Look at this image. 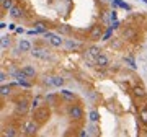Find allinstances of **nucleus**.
I'll list each match as a JSON object with an SVG mask.
<instances>
[{
    "instance_id": "nucleus-22",
    "label": "nucleus",
    "mask_w": 147,
    "mask_h": 137,
    "mask_svg": "<svg viewBox=\"0 0 147 137\" xmlns=\"http://www.w3.org/2000/svg\"><path fill=\"white\" fill-rule=\"evenodd\" d=\"M33 56H36V57H41V59H46L47 54L44 51H33Z\"/></svg>"
},
{
    "instance_id": "nucleus-24",
    "label": "nucleus",
    "mask_w": 147,
    "mask_h": 137,
    "mask_svg": "<svg viewBox=\"0 0 147 137\" xmlns=\"http://www.w3.org/2000/svg\"><path fill=\"white\" fill-rule=\"evenodd\" d=\"M65 46H67V48H77V42H75V41H70V39H67V41H65Z\"/></svg>"
},
{
    "instance_id": "nucleus-17",
    "label": "nucleus",
    "mask_w": 147,
    "mask_h": 137,
    "mask_svg": "<svg viewBox=\"0 0 147 137\" xmlns=\"http://www.w3.org/2000/svg\"><path fill=\"white\" fill-rule=\"evenodd\" d=\"M64 85V79L62 77H53V87H62Z\"/></svg>"
},
{
    "instance_id": "nucleus-10",
    "label": "nucleus",
    "mask_w": 147,
    "mask_h": 137,
    "mask_svg": "<svg viewBox=\"0 0 147 137\" xmlns=\"http://www.w3.org/2000/svg\"><path fill=\"white\" fill-rule=\"evenodd\" d=\"M28 111V103L25 100H21L16 103V113H20V114H25Z\"/></svg>"
},
{
    "instance_id": "nucleus-7",
    "label": "nucleus",
    "mask_w": 147,
    "mask_h": 137,
    "mask_svg": "<svg viewBox=\"0 0 147 137\" xmlns=\"http://www.w3.org/2000/svg\"><path fill=\"white\" fill-rule=\"evenodd\" d=\"M100 36H101V28H100V25L92 26V30H90V39H92V41H96Z\"/></svg>"
},
{
    "instance_id": "nucleus-32",
    "label": "nucleus",
    "mask_w": 147,
    "mask_h": 137,
    "mask_svg": "<svg viewBox=\"0 0 147 137\" xmlns=\"http://www.w3.org/2000/svg\"><path fill=\"white\" fill-rule=\"evenodd\" d=\"M110 18H111V20H116V11H115V10L110 13Z\"/></svg>"
},
{
    "instance_id": "nucleus-3",
    "label": "nucleus",
    "mask_w": 147,
    "mask_h": 137,
    "mask_svg": "<svg viewBox=\"0 0 147 137\" xmlns=\"http://www.w3.org/2000/svg\"><path fill=\"white\" fill-rule=\"evenodd\" d=\"M8 13H10L11 18L18 20V18H23V15H25V10H23V7H20V5H13L10 10H8Z\"/></svg>"
},
{
    "instance_id": "nucleus-4",
    "label": "nucleus",
    "mask_w": 147,
    "mask_h": 137,
    "mask_svg": "<svg viewBox=\"0 0 147 137\" xmlns=\"http://www.w3.org/2000/svg\"><path fill=\"white\" fill-rule=\"evenodd\" d=\"M132 93H134V96H136V98H141V100H146V98H147L146 90L142 88V87H139V85L132 87Z\"/></svg>"
},
{
    "instance_id": "nucleus-19",
    "label": "nucleus",
    "mask_w": 147,
    "mask_h": 137,
    "mask_svg": "<svg viewBox=\"0 0 147 137\" xmlns=\"http://www.w3.org/2000/svg\"><path fill=\"white\" fill-rule=\"evenodd\" d=\"M113 30H115L113 26H110V28H108V30H106V33L103 34V36H101V41H108V39L111 38V34H113Z\"/></svg>"
},
{
    "instance_id": "nucleus-9",
    "label": "nucleus",
    "mask_w": 147,
    "mask_h": 137,
    "mask_svg": "<svg viewBox=\"0 0 147 137\" xmlns=\"http://www.w3.org/2000/svg\"><path fill=\"white\" fill-rule=\"evenodd\" d=\"M21 70L28 75V79H34V77H36V68L33 67V65H25Z\"/></svg>"
},
{
    "instance_id": "nucleus-34",
    "label": "nucleus",
    "mask_w": 147,
    "mask_h": 137,
    "mask_svg": "<svg viewBox=\"0 0 147 137\" xmlns=\"http://www.w3.org/2000/svg\"><path fill=\"white\" fill-rule=\"evenodd\" d=\"M111 2H113V0H111Z\"/></svg>"
},
{
    "instance_id": "nucleus-5",
    "label": "nucleus",
    "mask_w": 147,
    "mask_h": 137,
    "mask_svg": "<svg viewBox=\"0 0 147 137\" xmlns=\"http://www.w3.org/2000/svg\"><path fill=\"white\" fill-rule=\"evenodd\" d=\"M95 62H96V65H98V67L105 68V67H108V64H110V59L106 57L105 54H100L98 57L95 59Z\"/></svg>"
},
{
    "instance_id": "nucleus-8",
    "label": "nucleus",
    "mask_w": 147,
    "mask_h": 137,
    "mask_svg": "<svg viewBox=\"0 0 147 137\" xmlns=\"http://www.w3.org/2000/svg\"><path fill=\"white\" fill-rule=\"evenodd\" d=\"M139 119H141L142 124L147 126V105H141V108H139Z\"/></svg>"
},
{
    "instance_id": "nucleus-26",
    "label": "nucleus",
    "mask_w": 147,
    "mask_h": 137,
    "mask_svg": "<svg viewBox=\"0 0 147 137\" xmlns=\"http://www.w3.org/2000/svg\"><path fill=\"white\" fill-rule=\"evenodd\" d=\"M7 136H8V137H11V136H16L15 129H8V131H7Z\"/></svg>"
},
{
    "instance_id": "nucleus-2",
    "label": "nucleus",
    "mask_w": 147,
    "mask_h": 137,
    "mask_svg": "<svg viewBox=\"0 0 147 137\" xmlns=\"http://www.w3.org/2000/svg\"><path fill=\"white\" fill-rule=\"evenodd\" d=\"M36 131H38V124L34 121H28L25 124V127H23V134L25 136H33V134H36Z\"/></svg>"
},
{
    "instance_id": "nucleus-21",
    "label": "nucleus",
    "mask_w": 147,
    "mask_h": 137,
    "mask_svg": "<svg viewBox=\"0 0 147 137\" xmlns=\"http://www.w3.org/2000/svg\"><path fill=\"white\" fill-rule=\"evenodd\" d=\"M8 46H10V38H8V36H3V38H2V49L8 48Z\"/></svg>"
},
{
    "instance_id": "nucleus-29",
    "label": "nucleus",
    "mask_w": 147,
    "mask_h": 137,
    "mask_svg": "<svg viewBox=\"0 0 147 137\" xmlns=\"http://www.w3.org/2000/svg\"><path fill=\"white\" fill-rule=\"evenodd\" d=\"M132 34H134V31H126L124 34H123V36H124V38H131Z\"/></svg>"
},
{
    "instance_id": "nucleus-23",
    "label": "nucleus",
    "mask_w": 147,
    "mask_h": 137,
    "mask_svg": "<svg viewBox=\"0 0 147 137\" xmlns=\"http://www.w3.org/2000/svg\"><path fill=\"white\" fill-rule=\"evenodd\" d=\"M0 93H2V96H7L8 95V93H10V87H8V85H2V90H0Z\"/></svg>"
},
{
    "instance_id": "nucleus-27",
    "label": "nucleus",
    "mask_w": 147,
    "mask_h": 137,
    "mask_svg": "<svg viewBox=\"0 0 147 137\" xmlns=\"http://www.w3.org/2000/svg\"><path fill=\"white\" fill-rule=\"evenodd\" d=\"M39 100H41L39 96H36V98H34V101H33V108H38V103H39Z\"/></svg>"
},
{
    "instance_id": "nucleus-13",
    "label": "nucleus",
    "mask_w": 147,
    "mask_h": 137,
    "mask_svg": "<svg viewBox=\"0 0 147 137\" xmlns=\"http://www.w3.org/2000/svg\"><path fill=\"white\" fill-rule=\"evenodd\" d=\"M87 52H88V56H90V57L96 59L98 56H100V49L96 48V46H92V48H88V51H87Z\"/></svg>"
},
{
    "instance_id": "nucleus-28",
    "label": "nucleus",
    "mask_w": 147,
    "mask_h": 137,
    "mask_svg": "<svg viewBox=\"0 0 147 137\" xmlns=\"http://www.w3.org/2000/svg\"><path fill=\"white\" fill-rule=\"evenodd\" d=\"M38 33H39V31L34 28V30H30V31H28V34H30V36H34V34H38Z\"/></svg>"
},
{
    "instance_id": "nucleus-14",
    "label": "nucleus",
    "mask_w": 147,
    "mask_h": 137,
    "mask_svg": "<svg viewBox=\"0 0 147 137\" xmlns=\"http://www.w3.org/2000/svg\"><path fill=\"white\" fill-rule=\"evenodd\" d=\"M61 95L65 98L67 101H72V100H75V95H74L72 91H69V90H61Z\"/></svg>"
},
{
    "instance_id": "nucleus-25",
    "label": "nucleus",
    "mask_w": 147,
    "mask_h": 137,
    "mask_svg": "<svg viewBox=\"0 0 147 137\" xmlns=\"http://www.w3.org/2000/svg\"><path fill=\"white\" fill-rule=\"evenodd\" d=\"M124 62H127L131 67H136V64H134V60L132 59H129V57H124Z\"/></svg>"
},
{
    "instance_id": "nucleus-16",
    "label": "nucleus",
    "mask_w": 147,
    "mask_h": 137,
    "mask_svg": "<svg viewBox=\"0 0 147 137\" xmlns=\"http://www.w3.org/2000/svg\"><path fill=\"white\" fill-rule=\"evenodd\" d=\"M34 28H36L39 33H46V23H42V21H36V23H34Z\"/></svg>"
},
{
    "instance_id": "nucleus-6",
    "label": "nucleus",
    "mask_w": 147,
    "mask_h": 137,
    "mask_svg": "<svg viewBox=\"0 0 147 137\" xmlns=\"http://www.w3.org/2000/svg\"><path fill=\"white\" fill-rule=\"evenodd\" d=\"M49 42H51V46H54V48H61L64 44V39L61 36H57V34H51V38H49Z\"/></svg>"
},
{
    "instance_id": "nucleus-11",
    "label": "nucleus",
    "mask_w": 147,
    "mask_h": 137,
    "mask_svg": "<svg viewBox=\"0 0 147 137\" xmlns=\"http://www.w3.org/2000/svg\"><path fill=\"white\" fill-rule=\"evenodd\" d=\"M18 48H20L21 52H30L31 51V44H30V41H26V39H23V41H20V44H18Z\"/></svg>"
},
{
    "instance_id": "nucleus-20",
    "label": "nucleus",
    "mask_w": 147,
    "mask_h": 137,
    "mask_svg": "<svg viewBox=\"0 0 147 137\" xmlns=\"http://www.w3.org/2000/svg\"><path fill=\"white\" fill-rule=\"evenodd\" d=\"M98 118H100V116H98V111H96V109L90 111V121H92V122H96V121H98Z\"/></svg>"
},
{
    "instance_id": "nucleus-18",
    "label": "nucleus",
    "mask_w": 147,
    "mask_h": 137,
    "mask_svg": "<svg viewBox=\"0 0 147 137\" xmlns=\"http://www.w3.org/2000/svg\"><path fill=\"white\" fill-rule=\"evenodd\" d=\"M13 5H15L13 0H2V8H3V10H10Z\"/></svg>"
},
{
    "instance_id": "nucleus-31",
    "label": "nucleus",
    "mask_w": 147,
    "mask_h": 137,
    "mask_svg": "<svg viewBox=\"0 0 147 137\" xmlns=\"http://www.w3.org/2000/svg\"><path fill=\"white\" fill-rule=\"evenodd\" d=\"M113 28H115V30L116 28H119V21L118 20H113Z\"/></svg>"
},
{
    "instance_id": "nucleus-15",
    "label": "nucleus",
    "mask_w": 147,
    "mask_h": 137,
    "mask_svg": "<svg viewBox=\"0 0 147 137\" xmlns=\"http://www.w3.org/2000/svg\"><path fill=\"white\" fill-rule=\"evenodd\" d=\"M113 3H115V7H121L124 10H131V7L127 5L126 2H123V0H113Z\"/></svg>"
},
{
    "instance_id": "nucleus-1",
    "label": "nucleus",
    "mask_w": 147,
    "mask_h": 137,
    "mask_svg": "<svg viewBox=\"0 0 147 137\" xmlns=\"http://www.w3.org/2000/svg\"><path fill=\"white\" fill-rule=\"evenodd\" d=\"M69 116L75 119V121H80L82 118H84V109H82V106L79 105H72L69 108Z\"/></svg>"
},
{
    "instance_id": "nucleus-30",
    "label": "nucleus",
    "mask_w": 147,
    "mask_h": 137,
    "mask_svg": "<svg viewBox=\"0 0 147 137\" xmlns=\"http://www.w3.org/2000/svg\"><path fill=\"white\" fill-rule=\"evenodd\" d=\"M0 80H2V83H3V82L7 80V75H5V72H2V74H0Z\"/></svg>"
},
{
    "instance_id": "nucleus-12",
    "label": "nucleus",
    "mask_w": 147,
    "mask_h": 137,
    "mask_svg": "<svg viewBox=\"0 0 147 137\" xmlns=\"http://www.w3.org/2000/svg\"><path fill=\"white\" fill-rule=\"evenodd\" d=\"M34 118H36L38 121H44V119H47V111L42 108V109H38L36 113H34Z\"/></svg>"
},
{
    "instance_id": "nucleus-33",
    "label": "nucleus",
    "mask_w": 147,
    "mask_h": 137,
    "mask_svg": "<svg viewBox=\"0 0 147 137\" xmlns=\"http://www.w3.org/2000/svg\"><path fill=\"white\" fill-rule=\"evenodd\" d=\"M142 2H144V3H146V5H147V0H142Z\"/></svg>"
}]
</instances>
